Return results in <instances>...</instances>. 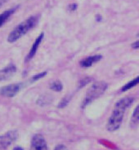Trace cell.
<instances>
[{
	"label": "cell",
	"instance_id": "cell-7",
	"mask_svg": "<svg viewBox=\"0 0 139 150\" xmlns=\"http://www.w3.org/2000/svg\"><path fill=\"white\" fill-rule=\"evenodd\" d=\"M16 71V67L13 64H10L7 67L0 69V81H4L11 78L12 74Z\"/></svg>",
	"mask_w": 139,
	"mask_h": 150
},
{
	"label": "cell",
	"instance_id": "cell-17",
	"mask_svg": "<svg viewBox=\"0 0 139 150\" xmlns=\"http://www.w3.org/2000/svg\"><path fill=\"white\" fill-rule=\"evenodd\" d=\"M68 8H69V10H70V11H75V10H76V8H77V4H71Z\"/></svg>",
	"mask_w": 139,
	"mask_h": 150
},
{
	"label": "cell",
	"instance_id": "cell-1",
	"mask_svg": "<svg viewBox=\"0 0 139 150\" xmlns=\"http://www.w3.org/2000/svg\"><path fill=\"white\" fill-rule=\"evenodd\" d=\"M133 100L134 98L125 97L117 102L115 105L112 114L110 117L108 123L106 125V128L108 131H115L120 128L124 118V112L133 103Z\"/></svg>",
	"mask_w": 139,
	"mask_h": 150
},
{
	"label": "cell",
	"instance_id": "cell-21",
	"mask_svg": "<svg viewBox=\"0 0 139 150\" xmlns=\"http://www.w3.org/2000/svg\"><path fill=\"white\" fill-rule=\"evenodd\" d=\"M0 5H1V3H0Z\"/></svg>",
	"mask_w": 139,
	"mask_h": 150
},
{
	"label": "cell",
	"instance_id": "cell-18",
	"mask_svg": "<svg viewBox=\"0 0 139 150\" xmlns=\"http://www.w3.org/2000/svg\"><path fill=\"white\" fill-rule=\"evenodd\" d=\"M55 150H66V149L64 145H58V146H56Z\"/></svg>",
	"mask_w": 139,
	"mask_h": 150
},
{
	"label": "cell",
	"instance_id": "cell-8",
	"mask_svg": "<svg viewBox=\"0 0 139 150\" xmlns=\"http://www.w3.org/2000/svg\"><path fill=\"white\" fill-rule=\"evenodd\" d=\"M102 56L101 55H95V56H89V57L84 59L82 61H80V65L83 68L91 67L93 64L102 60Z\"/></svg>",
	"mask_w": 139,
	"mask_h": 150
},
{
	"label": "cell",
	"instance_id": "cell-16",
	"mask_svg": "<svg viewBox=\"0 0 139 150\" xmlns=\"http://www.w3.org/2000/svg\"><path fill=\"white\" fill-rule=\"evenodd\" d=\"M89 81H91V79H83V80H82L81 82H80V86H83L85 84H87V83H89Z\"/></svg>",
	"mask_w": 139,
	"mask_h": 150
},
{
	"label": "cell",
	"instance_id": "cell-20",
	"mask_svg": "<svg viewBox=\"0 0 139 150\" xmlns=\"http://www.w3.org/2000/svg\"><path fill=\"white\" fill-rule=\"evenodd\" d=\"M13 150H24V149H23L22 148H21V147L17 146V147H15V148L13 149Z\"/></svg>",
	"mask_w": 139,
	"mask_h": 150
},
{
	"label": "cell",
	"instance_id": "cell-10",
	"mask_svg": "<svg viewBox=\"0 0 139 150\" xmlns=\"http://www.w3.org/2000/svg\"><path fill=\"white\" fill-rule=\"evenodd\" d=\"M16 8H17V7L15 8L8 9V10H6L5 11H4L2 14H0V27L2 26L4 23L6 22V21H7V20L15 12V11L16 10Z\"/></svg>",
	"mask_w": 139,
	"mask_h": 150
},
{
	"label": "cell",
	"instance_id": "cell-2",
	"mask_svg": "<svg viewBox=\"0 0 139 150\" xmlns=\"http://www.w3.org/2000/svg\"><path fill=\"white\" fill-rule=\"evenodd\" d=\"M38 20V16H32L30 18L19 24L8 35V41L9 42H14L16 40H18L20 38L24 36L28 31H30L37 24Z\"/></svg>",
	"mask_w": 139,
	"mask_h": 150
},
{
	"label": "cell",
	"instance_id": "cell-14",
	"mask_svg": "<svg viewBox=\"0 0 139 150\" xmlns=\"http://www.w3.org/2000/svg\"><path fill=\"white\" fill-rule=\"evenodd\" d=\"M69 100H70V98L65 97L64 99L60 102V104L58 105V108H64L65 106L67 105V104L69 103Z\"/></svg>",
	"mask_w": 139,
	"mask_h": 150
},
{
	"label": "cell",
	"instance_id": "cell-19",
	"mask_svg": "<svg viewBox=\"0 0 139 150\" xmlns=\"http://www.w3.org/2000/svg\"><path fill=\"white\" fill-rule=\"evenodd\" d=\"M132 47H133V49H138V42L137 41V42H134L133 44H132Z\"/></svg>",
	"mask_w": 139,
	"mask_h": 150
},
{
	"label": "cell",
	"instance_id": "cell-13",
	"mask_svg": "<svg viewBox=\"0 0 139 150\" xmlns=\"http://www.w3.org/2000/svg\"><path fill=\"white\" fill-rule=\"evenodd\" d=\"M62 87H63V86H62V84L60 81H54L50 85V88L53 91H61L62 90Z\"/></svg>",
	"mask_w": 139,
	"mask_h": 150
},
{
	"label": "cell",
	"instance_id": "cell-3",
	"mask_svg": "<svg viewBox=\"0 0 139 150\" xmlns=\"http://www.w3.org/2000/svg\"><path fill=\"white\" fill-rule=\"evenodd\" d=\"M107 89V84L105 82H96L94 83L90 88L88 90L86 93V97L83 100V105L82 107H85L89 103L94 100L95 99H97L99 96H101L102 94L104 93L105 90Z\"/></svg>",
	"mask_w": 139,
	"mask_h": 150
},
{
	"label": "cell",
	"instance_id": "cell-4",
	"mask_svg": "<svg viewBox=\"0 0 139 150\" xmlns=\"http://www.w3.org/2000/svg\"><path fill=\"white\" fill-rule=\"evenodd\" d=\"M18 137V133L16 131H8L4 135H0V150H6Z\"/></svg>",
	"mask_w": 139,
	"mask_h": 150
},
{
	"label": "cell",
	"instance_id": "cell-9",
	"mask_svg": "<svg viewBox=\"0 0 139 150\" xmlns=\"http://www.w3.org/2000/svg\"><path fill=\"white\" fill-rule=\"evenodd\" d=\"M43 35H44L43 33H42V34H40L37 38H36V40L34 41V44H33L32 47H31V49H30V52H29V54L27 55L26 59V60H30L34 57V56L35 55V53H36V52H37V49L38 47V46H39L40 42H41L42 40H43Z\"/></svg>",
	"mask_w": 139,
	"mask_h": 150
},
{
	"label": "cell",
	"instance_id": "cell-5",
	"mask_svg": "<svg viewBox=\"0 0 139 150\" xmlns=\"http://www.w3.org/2000/svg\"><path fill=\"white\" fill-rule=\"evenodd\" d=\"M21 88V83L10 84L0 88V95L5 97H13L18 93Z\"/></svg>",
	"mask_w": 139,
	"mask_h": 150
},
{
	"label": "cell",
	"instance_id": "cell-11",
	"mask_svg": "<svg viewBox=\"0 0 139 150\" xmlns=\"http://www.w3.org/2000/svg\"><path fill=\"white\" fill-rule=\"evenodd\" d=\"M139 123V107L137 106L135 110L133 112V114L132 116L131 122H130V126L132 128H137Z\"/></svg>",
	"mask_w": 139,
	"mask_h": 150
},
{
	"label": "cell",
	"instance_id": "cell-15",
	"mask_svg": "<svg viewBox=\"0 0 139 150\" xmlns=\"http://www.w3.org/2000/svg\"><path fill=\"white\" fill-rule=\"evenodd\" d=\"M46 74H47V72H43V73H41V74H38L35 75L34 77H33L32 81H37L38 79H41V78H43Z\"/></svg>",
	"mask_w": 139,
	"mask_h": 150
},
{
	"label": "cell",
	"instance_id": "cell-6",
	"mask_svg": "<svg viewBox=\"0 0 139 150\" xmlns=\"http://www.w3.org/2000/svg\"><path fill=\"white\" fill-rule=\"evenodd\" d=\"M32 150H48L45 139L41 134H36L34 135L31 140Z\"/></svg>",
	"mask_w": 139,
	"mask_h": 150
},
{
	"label": "cell",
	"instance_id": "cell-12",
	"mask_svg": "<svg viewBox=\"0 0 139 150\" xmlns=\"http://www.w3.org/2000/svg\"><path fill=\"white\" fill-rule=\"evenodd\" d=\"M138 83V77H137L134 80L130 81L128 84H126L125 86H123V87H122V89H121V91H125L129 90V89L133 88V86H135Z\"/></svg>",
	"mask_w": 139,
	"mask_h": 150
}]
</instances>
